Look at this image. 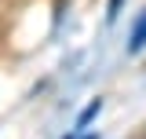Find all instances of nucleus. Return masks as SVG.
<instances>
[{
    "label": "nucleus",
    "mask_w": 146,
    "mask_h": 139,
    "mask_svg": "<svg viewBox=\"0 0 146 139\" xmlns=\"http://www.w3.org/2000/svg\"><path fill=\"white\" fill-rule=\"evenodd\" d=\"M143 44H146V18L135 26V33H131V44H128V48H131V51H139Z\"/></svg>",
    "instance_id": "obj_1"
},
{
    "label": "nucleus",
    "mask_w": 146,
    "mask_h": 139,
    "mask_svg": "<svg viewBox=\"0 0 146 139\" xmlns=\"http://www.w3.org/2000/svg\"><path fill=\"white\" fill-rule=\"evenodd\" d=\"M117 11H121V0H110V18H117Z\"/></svg>",
    "instance_id": "obj_2"
},
{
    "label": "nucleus",
    "mask_w": 146,
    "mask_h": 139,
    "mask_svg": "<svg viewBox=\"0 0 146 139\" xmlns=\"http://www.w3.org/2000/svg\"><path fill=\"white\" fill-rule=\"evenodd\" d=\"M70 139H73V136H70ZM84 139H91V136H84Z\"/></svg>",
    "instance_id": "obj_3"
}]
</instances>
